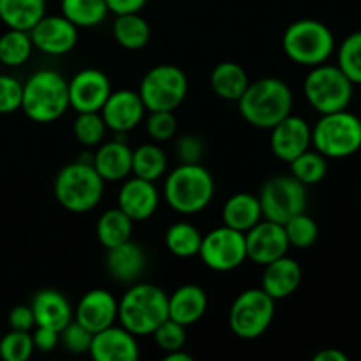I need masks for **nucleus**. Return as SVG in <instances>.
Listing matches in <instances>:
<instances>
[{
  "label": "nucleus",
  "mask_w": 361,
  "mask_h": 361,
  "mask_svg": "<svg viewBox=\"0 0 361 361\" xmlns=\"http://www.w3.org/2000/svg\"><path fill=\"white\" fill-rule=\"evenodd\" d=\"M263 219L286 224L291 217L307 210V185L293 175H277L267 180L259 192Z\"/></svg>",
  "instance_id": "obj_11"
},
{
  "label": "nucleus",
  "mask_w": 361,
  "mask_h": 361,
  "mask_svg": "<svg viewBox=\"0 0 361 361\" xmlns=\"http://www.w3.org/2000/svg\"><path fill=\"white\" fill-rule=\"evenodd\" d=\"M0 66H2V63H0Z\"/></svg>",
  "instance_id": "obj_51"
},
{
  "label": "nucleus",
  "mask_w": 361,
  "mask_h": 361,
  "mask_svg": "<svg viewBox=\"0 0 361 361\" xmlns=\"http://www.w3.org/2000/svg\"><path fill=\"white\" fill-rule=\"evenodd\" d=\"M197 256L203 264L214 271H233L242 267L247 259L245 233L236 231L229 226L212 229L201 240Z\"/></svg>",
  "instance_id": "obj_12"
},
{
  "label": "nucleus",
  "mask_w": 361,
  "mask_h": 361,
  "mask_svg": "<svg viewBox=\"0 0 361 361\" xmlns=\"http://www.w3.org/2000/svg\"><path fill=\"white\" fill-rule=\"evenodd\" d=\"M69 108V87L59 71L41 69L23 83L21 109L32 122H56Z\"/></svg>",
  "instance_id": "obj_3"
},
{
  "label": "nucleus",
  "mask_w": 361,
  "mask_h": 361,
  "mask_svg": "<svg viewBox=\"0 0 361 361\" xmlns=\"http://www.w3.org/2000/svg\"><path fill=\"white\" fill-rule=\"evenodd\" d=\"M92 338H94V334H90L87 328L81 326L74 319L63 330H60V344L74 355H87L90 351Z\"/></svg>",
  "instance_id": "obj_42"
},
{
  "label": "nucleus",
  "mask_w": 361,
  "mask_h": 361,
  "mask_svg": "<svg viewBox=\"0 0 361 361\" xmlns=\"http://www.w3.org/2000/svg\"><path fill=\"white\" fill-rule=\"evenodd\" d=\"M76 25L71 23L62 14L42 16L34 27L28 30L34 49L49 56H63L73 51L78 44Z\"/></svg>",
  "instance_id": "obj_13"
},
{
  "label": "nucleus",
  "mask_w": 361,
  "mask_h": 361,
  "mask_svg": "<svg viewBox=\"0 0 361 361\" xmlns=\"http://www.w3.org/2000/svg\"><path fill=\"white\" fill-rule=\"evenodd\" d=\"M208 309V296L203 288L196 284H183L176 288L168 296V316L169 319L183 324V326H192L201 317L204 316Z\"/></svg>",
  "instance_id": "obj_25"
},
{
  "label": "nucleus",
  "mask_w": 361,
  "mask_h": 361,
  "mask_svg": "<svg viewBox=\"0 0 361 361\" xmlns=\"http://www.w3.org/2000/svg\"><path fill=\"white\" fill-rule=\"evenodd\" d=\"M263 219L259 197L249 192H236L222 207L224 226L247 233Z\"/></svg>",
  "instance_id": "obj_26"
},
{
  "label": "nucleus",
  "mask_w": 361,
  "mask_h": 361,
  "mask_svg": "<svg viewBox=\"0 0 361 361\" xmlns=\"http://www.w3.org/2000/svg\"><path fill=\"white\" fill-rule=\"evenodd\" d=\"M168 155L159 145L145 143L133 150V175L148 182H157L166 175Z\"/></svg>",
  "instance_id": "obj_32"
},
{
  "label": "nucleus",
  "mask_w": 361,
  "mask_h": 361,
  "mask_svg": "<svg viewBox=\"0 0 361 361\" xmlns=\"http://www.w3.org/2000/svg\"><path fill=\"white\" fill-rule=\"evenodd\" d=\"M249 83V74L236 62L217 63L210 74V85L214 94L229 102H238Z\"/></svg>",
  "instance_id": "obj_27"
},
{
  "label": "nucleus",
  "mask_w": 361,
  "mask_h": 361,
  "mask_svg": "<svg viewBox=\"0 0 361 361\" xmlns=\"http://www.w3.org/2000/svg\"><path fill=\"white\" fill-rule=\"evenodd\" d=\"M289 166H291V175L307 187L323 182L328 173L326 157L317 150H310V148L300 154L296 159H293Z\"/></svg>",
  "instance_id": "obj_35"
},
{
  "label": "nucleus",
  "mask_w": 361,
  "mask_h": 361,
  "mask_svg": "<svg viewBox=\"0 0 361 361\" xmlns=\"http://www.w3.org/2000/svg\"><path fill=\"white\" fill-rule=\"evenodd\" d=\"M355 85L338 66L319 63L310 67L303 81V94L309 104L321 115L348 109L353 101Z\"/></svg>",
  "instance_id": "obj_8"
},
{
  "label": "nucleus",
  "mask_w": 361,
  "mask_h": 361,
  "mask_svg": "<svg viewBox=\"0 0 361 361\" xmlns=\"http://www.w3.org/2000/svg\"><path fill=\"white\" fill-rule=\"evenodd\" d=\"M32 334V342L34 348L41 353H51L59 348L60 344V331L51 330L46 326H35Z\"/></svg>",
  "instance_id": "obj_45"
},
{
  "label": "nucleus",
  "mask_w": 361,
  "mask_h": 361,
  "mask_svg": "<svg viewBox=\"0 0 361 361\" xmlns=\"http://www.w3.org/2000/svg\"><path fill=\"white\" fill-rule=\"evenodd\" d=\"M106 133H108V127H106L101 113H78L76 120L73 123V134L78 143H81L87 148L99 147L104 141Z\"/></svg>",
  "instance_id": "obj_36"
},
{
  "label": "nucleus",
  "mask_w": 361,
  "mask_h": 361,
  "mask_svg": "<svg viewBox=\"0 0 361 361\" xmlns=\"http://www.w3.org/2000/svg\"><path fill=\"white\" fill-rule=\"evenodd\" d=\"M161 196L155 187V182L134 176L122 183L116 196V207L129 215L134 222H143L157 212Z\"/></svg>",
  "instance_id": "obj_19"
},
{
  "label": "nucleus",
  "mask_w": 361,
  "mask_h": 361,
  "mask_svg": "<svg viewBox=\"0 0 361 361\" xmlns=\"http://www.w3.org/2000/svg\"><path fill=\"white\" fill-rule=\"evenodd\" d=\"M46 14V0H0V20L7 28L30 30Z\"/></svg>",
  "instance_id": "obj_28"
},
{
  "label": "nucleus",
  "mask_w": 361,
  "mask_h": 361,
  "mask_svg": "<svg viewBox=\"0 0 361 361\" xmlns=\"http://www.w3.org/2000/svg\"><path fill=\"white\" fill-rule=\"evenodd\" d=\"M74 321L87 328L90 334H97L118 321V302L106 289H90L78 302Z\"/></svg>",
  "instance_id": "obj_18"
},
{
  "label": "nucleus",
  "mask_w": 361,
  "mask_h": 361,
  "mask_svg": "<svg viewBox=\"0 0 361 361\" xmlns=\"http://www.w3.org/2000/svg\"><path fill=\"white\" fill-rule=\"evenodd\" d=\"M134 221L129 215L123 214L118 207L109 208L99 217L97 226H95V235H97L99 243L104 249L120 245L127 242L133 236Z\"/></svg>",
  "instance_id": "obj_29"
},
{
  "label": "nucleus",
  "mask_w": 361,
  "mask_h": 361,
  "mask_svg": "<svg viewBox=\"0 0 361 361\" xmlns=\"http://www.w3.org/2000/svg\"><path fill=\"white\" fill-rule=\"evenodd\" d=\"M275 317V300L261 288L245 289L231 303L228 323L233 334L254 341L267 334Z\"/></svg>",
  "instance_id": "obj_10"
},
{
  "label": "nucleus",
  "mask_w": 361,
  "mask_h": 361,
  "mask_svg": "<svg viewBox=\"0 0 361 361\" xmlns=\"http://www.w3.org/2000/svg\"><path fill=\"white\" fill-rule=\"evenodd\" d=\"M312 147L326 159H345L361 148V118L348 109L321 115L312 127Z\"/></svg>",
  "instance_id": "obj_7"
},
{
  "label": "nucleus",
  "mask_w": 361,
  "mask_h": 361,
  "mask_svg": "<svg viewBox=\"0 0 361 361\" xmlns=\"http://www.w3.org/2000/svg\"><path fill=\"white\" fill-rule=\"evenodd\" d=\"M104 180L92 162L76 161L63 166L53 180V192L60 207L73 214L94 210L104 194Z\"/></svg>",
  "instance_id": "obj_5"
},
{
  "label": "nucleus",
  "mask_w": 361,
  "mask_h": 361,
  "mask_svg": "<svg viewBox=\"0 0 361 361\" xmlns=\"http://www.w3.org/2000/svg\"><path fill=\"white\" fill-rule=\"evenodd\" d=\"M92 164L104 182H122L133 173V148L122 137H115L99 145Z\"/></svg>",
  "instance_id": "obj_21"
},
{
  "label": "nucleus",
  "mask_w": 361,
  "mask_h": 361,
  "mask_svg": "<svg viewBox=\"0 0 361 361\" xmlns=\"http://www.w3.org/2000/svg\"><path fill=\"white\" fill-rule=\"evenodd\" d=\"M164 361H194V358L187 353H183V349H178V351L164 353Z\"/></svg>",
  "instance_id": "obj_49"
},
{
  "label": "nucleus",
  "mask_w": 361,
  "mask_h": 361,
  "mask_svg": "<svg viewBox=\"0 0 361 361\" xmlns=\"http://www.w3.org/2000/svg\"><path fill=\"white\" fill-rule=\"evenodd\" d=\"M201 240H203V235L190 222H175L173 226H169L164 236L168 250L180 259H189V257L197 256Z\"/></svg>",
  "instance_id": "obj_33"
},
{
  "label": "nucleus",
  "mask_w": 361,
  "mask_h": 361,
  "mask_svg": "<svg viewBox=\"0 0 361 361\" xmlns=\"http://www.w3.org/2000/svg\"><path fill=\"white\" fill-rule=\"evenodd\" d=\"M270 130L271 154L284 162H291L312 147V127L298 115L291 113Z\"/></svg>",
  "instance_id": "obj_17"
},
{
  "label": "nucleus",
  "mask_w": 361,
  "mask_h": 361,
  "mask_svg": "<svg viewBox=\"0 0 361 361\" xmlns=\"http://www.w3.org/2000/svg\"><path fill=\"white\" fill-rule=\"evenodd\" d=\"M34 51L30 34L27 30L7 28L0 35V63L6 67H20L28 62Z\"/></svg>",
  "instance_id": "obj_34"
},
{
  "label": "nucleus",
  "mask_w": 361,
  "mask_h": 361,
  "mask_svg": "<svg viewBox=\"0 0 361 361\" xmlns=\"http://www.w3.org/2000/svg\"><path fill=\"white\" fill-rule=\"evenodd\" d=\"M282 226H284L289 247H295V249H309L317 242V236H319L316 221L307 215V212L295 215Z\"/></svg>",
  "instance_id": "obj_38"
},
{
  "label": "nucleus",
  "mask_w": 361,
  "mask_h": 361,
  "mask_svg": "<svg viewBox=\"0 0 361 361\" xmlns=\"http://www.w3.org/2000/svg\"><path fill=\"white\" fill-rule=\"evenodd\" d=\"M23 99V83L9 74H0V115L21 109Z\"/></svg>",
  "instance_id": "obj_43"
},
{
  "label": "nucleus",
  "mask_w": 361,
  "mask_h": 361,
  "mask_svg": "<svg viewBox=\"0 0 361 361\" xmlns=\"http://www.w3.org/2000/svg\"><path fill=\"white\" fill-rule=\"evenodd\" d=\"M247 259L264 267L279 257L286 256L289 250L288 236L284 226L279 222L261 219L254 228L245 233Z\"/></svg>",
  "instance_id": "obj_15"
},
{
  "label": "nucleus",
  "mask_w": 361,
  "mask_h": 361,
  "mask_svg": "<svg viewBox=\"0 0 361 361\" xmlns=\"http://www.w3.org/2000/svg\"><path fill=\"white\" fill-rule=\"evenodd\" d=\"M88 355L95 361H136L140 358V344L136 335L113 324L94 334Z\"/></svg>",
  "instance_id": "obj_20"
},
{
  "label": "nucleus",
  "mask_w": 361,
  "mask_h": 361,
  "mask_svg": "<svg viewBox=\"0 0 361 361\" xmlns=\"http://www.w3.org/2000/svg\"><path fill=\"white\" fill-rule=\"evenodd\" d=\"M99 113L108 130L115 134H126L143 122L147 108L136 90L123 88V90H113Z\"/></svg>",
  "instance_id": "obj_16"
},
{
  "label": "nucleus",
  "mask_w": 361,
  "mask_h": 361,
  "mask_svg": "<svg viewBox=\"0 0 361 361\" xmlns=\"http://www.w3.org/2000/svg\"><path fill=\"white\" fill-rule=\"evenodd\" d=\"M60 14L78 28L101 25L109 14L106 0H60Z\"/></svg>",
  "instance_id": "obj_31"
},
{
  "label": "nucleus",
  "mask_w": 361,
  "mask_h": 361,
  "mask_svg": "<svg viewBox=\"0 0 361 361\" xmlns=\"http://www.w3.org/2000/svg\"><path fill=\"white\" fill-rule=\"evenodd\" d=\"M175 154L180 164H197L204 155V145L196 134H183L176 140Z\"/></svg>",
  "instance_id": "obj_44"
},
{
  "label": "nucleus",
  "mask_w": 361,
  "mask_h": 361,
  "mask_svg": "<svg viewBox=\"0 0 361 361\" xmlns=\"http://www.w3.org/2000/svg\"><path fill=\"white\" fill-rule=\"evenodd\" d=\"M34 351L30 331L11 330L0 341V358L6 361H27Z\"/></svg>",
  "instance_id": "obj_39"
},
{
  "label": "nucleus",
  "mask_w": 361,
  "mask_h": 361,
  "mask_svg": "<svg viewBox=\"0 0 361 361\" xmlns=\"http://www.w3.org/2000/svg\"><path fill=\"white\" fill-rule=\"evenodd\" d=\"M337 66L353 85H361V30L349 34L338 46Z\"/></svg>",
  "instance_id": "obj_37"
},
{
  "label": "nucleus",
  "mask_w": 361,
  "mask_h": 361,
  "mask_svg": "<svg viewBox=\"0 0 361 361\" xmlns=\"http://www.w3.org/2000/svg\"><path fill=\"white\" fill-rule=\"evenodd\" d=\"M187 92L185 73L173 63H161L145 74L137 94L147 111H175L185 101Z\"/></svg>",
  "instance_id": "obj_9"
},
{
  "label": "nucleus",
  "mask_w": 361,
  "mask_h": 361,
  "mask_svg": "<svg viewBox=\"0 0 361 361\" xmlns=\"http://www.w3.org/2000/svg\"><path fill=\"white\" fill-rule=\"evenodd\" d=\"M295 97L281 78H261L250 81L247 90L238 99L240 115L247 123L257 129H271L281 120L291 115Z\"/></svg>",
  "instance_id": "obj_1"
},
{
  "label": "nucleus",
  "mask_w": 361,
  "mask_h": 361,
  "mask_svg": "<svg viewBox=\"0 0 361 361\" xmlns=\"http://www.w3.org/2000/svg\"><path fill=\"white\" fill-rule=\"evenodd\" d=\"M168 295L148 282H134L118 302L120 326L136 337H148L168 319Z\"/></svg>",
  "instance_id": "obj_2"
},
{
  "label": "nucleus",
  "mask_w": 361,
  "mask_h": 361,
  "mask_svg": "<svg viewBox=\"0 0 361 361\" xmlns=\"http://www.w3.org/2000/svg\"><path fill=\"white\" fill-rule=\"evenodd\" d=\"M154 341L155 344L159 345V349L164 353H171V351H178V349H183L187 342V334H185V326L173 319H166L155 328L154 334Z\"/></svg>",
  "instance_id": "obj_40"
},
{
  "label": "nucleus",
  "mask_w": 361,
  "mask_h": 361,
  "mask_svg": "<svg viewBox=\"0 0 361 361\" xmlns=\"http://www.w3.org/2000/svg\"><path fill=\"white\" fill-rule=\"evenodd\" d=\"M9 326L11 330L32 331L35 328V317L30 305H16L9 312Z\"/></svg>",
  "instance_id": "obj_46"
},
{
  "label": "nucleus",
  "mask_w": 361,
  "mask_h": 361,
  "mask_svg": "<svg viewBox=\"0 0 361 361\" xmlns=\"http://www.w3.org/2000/svg\"><path fill=\"white\" fill-rule=\"evenodd\" d=\"M67 87H69V106L76 113L101 111L113 92L109 78L99 69L80 71L67 81Z\"/></svg>",
  "instance_id": "obj_14"
},
{
  "label": "nucleus",
  "mask_w": 361,
  "mask_h": 361,
  "mask_svg": "<svg viewBox=\"0 0 361 361\" xmlns=\"http://www.w3.org/2000/svg\"><path fill=\"white\" fill-rule=\"evenodd\" d=\"M145 267H147V256L133 240L111 247L106 254V268L120 284H134L143 275Z\"/></svg>",
  "instance_id": "obj_24"
},
{
  "label": "nucleus",
  "mask_w": 361,
  "mask_h": 361,
  "mask_svg": "<svg viewBox=\"0 0 361 361\" xmlns=\"http://www.w3.org/2000/svg\"><path fill=\"white\" fill-rule=\"evenodd\" d=\"M282 49L286 56L298 66H319L334 55V32L319 20L305 18L293 21L282 35Z\"/></svg>",
  "instance_id": "obj_6"
},
{
  "label": "nucleus",
  "mask_w": 361,
  "mask_h": 361,
  "mask_svg": "<svg viewBox=\"0 0 361 361\" xmlns=\"http://www.w3.org/2000/svg\"><path fill=\"white\" fill-rule=\"evenodd\" d=\"M348 355L337 348H326L314 356V361H348Z\"/></svg>",
  "instance_id": "obj_48"
},
{
  "label": "nucleus",
  "mask_w": 361,
  "mask_h": 361,
  "mask_svg": "<svg viewBox=\"0 0 361 361\" xmlns=\"http://www.w3.org/2000/svg\"><path fill=\"white\" fill-rule=\"evenodd\" d=\"M148 0H106L109 13L113 14H129V13H140Z\"/></svg>",
  "instance_id": "obj_47"
},
{
  "label": "nucleus",
  "mask_w": 361,
  "mask_h": 361,
  "mask_svg": "<svg viewBox=\"0 0 361 361\" xmlns=\"http://www.w3.org/2000/svg\"><path fill=\"white\" fill-rule=\"evenodd\" d=\"M263 268L261 289L268 293L275 302L291 296L302 284V267L288 254L264 264Z\"/></svg>",
  "instance_id": "obj_22"
},
{
  "label": "nucleus",
  "mask_w": 361,
  "mask_h": 361,
  "mask_svg": "<svg viewBox=\"0 0 361 361\" xmlns=\"http://www.w3.org/2000/svg\"><path fill=\"white\" fill-rule=\"evenodd\" d=\"M215 182L212 173L201 162L178 164L164 182L166 203L182 215H196L212 203Z\"/></svg>",
  "instance_id": "obj_4"
},
{
  "label": "nucleus",
  "mask_w": 361,
  "mask_h": 361,
  "mask_svg": "<svg viewBox=\"0 0 361 361\" xmlns=\"http://www.w3.org/2000/svg\"><path fill=\"white\" fill-rule=\"evenodd\" d=\"M113 37L122 48L141 49L152 37L150 25L140 13L118 14L113 21Z\"/></svg>",
  "instance_id": "obj_30"
},
{
  "label": "nucleus",
  "mask_w": 361,
  "mask_h": 361,
  "mask_svg": "<svg viewBox=\"0 0 361 361\" xmlns=\"http://www.w3.org/2000/svg\"><path fill=\"white\" fill-rule=\"evenodd\" d=\"M145 126H147V133L152 141H157V143L173 140L178 130L175 111H150Z\"/></svg>",
  "instance_id": "obj_41"
},
{
  "label": "nucleus",
  "mask_w": 361,
  "mask_h": 361,
  "mask_svg": "<svg viewBox=\"0 0 361 361\" xmlns=\"http://www.w3.org/2000/svg\"><path fill=\"white\" fill-rule=\"evenodd\" d=\"M30 307L35 317V326L60 331L74 319V310L69 300L56 289H41L35 293Z\"/></svg>",
  "instance_id": "obj_23"
},
{
  "label": "nucleus",
  "mask_w": 361,
  "mask_h": 361,
  "mask_svg": "<svg viewBox=\"0 0 361 361\" xmlns=\"http://www.w3.org/2000/svg\"><path fill=\"white\" fill-rule=\"evenodd\" d=\"M360 201H361V189H360Z\"/></svg>",
  "instance_id": "obj_50"
}]
</instances>
